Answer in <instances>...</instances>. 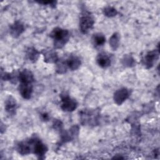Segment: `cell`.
I'll return each mask as SVG.
<instances>
[{"label":"cell","instance_id":"7","mask_svg":"<svg viewBox=\"0 0 160 160\" xmlns=\"http://www.w3.org/2000/svg\"><path fill=\"white\" fill-rule=\"evenodd\" d=\"M97 62L99 66L106 68L110 66L111 59L108 55L106 53L102 52L99 54L97 57Z\"/></svg>","mask_w":160,"mask_h":160},{"label":"cell","instance_id":"1","mask_svg":"<svg viewBox=\"0 0 160 160\" xmlns=\"http://www.w3.org/2000/svg\"><path fill=\"white\" fill-rule=\"evenodd\" d=\"M50 35L54 40V45L56 48L63 47L69 39V32L60 28H54Z\"/></svg>","mask_w":160,"mask_h":160},{"label":"cell","instance_id":"4","mask_svg":"<svg viewBox=\"0 0 160 160\" xmlns=\"http://www.w3.org/2000/svg\"><path fill=\"white\" fill-rule=\"evenodd\" d=\"M19 93L24 99H29L32 92V86L31 83H21L19 86Z\"/></svg>","mask_w":160,"mask_h":160},{"label":"cell","instance_id":"12","mask_svg":"<svg viewBox=\"0 0 160 160\" xmlns=\"http://www.w3.org/2000/svg\"><path fill=\"white\" fill-rule=\"evenodd\" d=\"M37 52H38L36 51V49L30 48L28 56H29V58L30 59H34H34H36V55H38Z\"/></svg>","mask_w":160,"mask_h":160},{"label":"cell","instance_id":"6","mask_svg":"<svg viewBox=\"0 0 160 160\" xmlns=\"http://www.w3.org/2000/svg\"><path fill=\"white\" fill-rule=\"evenodd\" d=\"M158 56H159L158 51H153L149 52L146 54V56H145L143 60L144 61V64H145L146 66H148L149 67H151L154 61H156V60L158 58Z\"/></svg>","mask_w":160,"mask_h":160},{"label":"cell","instance_id":"8","mask_svg":"<svg viewBox=\"0 0 160 160\" xmlns=\"http://www.w3.org/2000/svg\"><path fill=\"white\" fill-rule=\"evenodd\" d=\"M65 64L71 70H75L78 68L81 64L79 59L76 56H71L65 62Z\"/></svg>","mask_w":160,"mask_h":160},{"label":"cell","instance_id":"11","mask_svg":"<svg viewBox=\"0 0 160 160\" xmlns=\"http://www.w3.org/2000/svg\"><path fill=\"white\" fill-rule=\"evenodd\" d=\"M16 101H14V99H13L12 97H9L6 104V111L10 114H14L16 110Z\"/></svg>","mask_w":160,"mask_h":160},{"label":"cell","instance_id":"5","mask_svg":"<svg viewBox=\"0 0 160 160\" xmlns=\"http://www.w3.org/2000/svg\"><path fill=\"white\" fill-rule=\"evenodd\" d=\"M18 80L21 83H32L34 81V76L30 71L24 69L19 73Z\"/></svg>","mask_w":160,"mask_h":160},{"label":"cell","instance_id":"10","mask_svg":"<svg viewBox=\"0 0 160 160\" xmlns=\"http://www.w3.org/2000/svg\"><path fill=\"white\" fill-rule=\"evenodd\" d=\"M92 40L95 46H101L106 42V38L101 33H96L93 35Z\"/></svg>","mask_w":160,"mask_h":160},{"label":"cell","instance_id":"9","mask_svg":"<svg viewBox=\"0 0 160 160\" xmlns=\"http://www.w3.org/2000/svg\"><path fill=\"white\" fill-rule=\"evenodd\" d=\"M128 97V92L126 89H119L114 94V101L118 104H121Z\"/></svg>","mask_w":160,"mask_h":160},{"label":"cell","instance_id":"2","mask_svg":"<svg viewBox=\"0 0 160 160\" xmlns=\"http://www.w3.org/2000/svg\"><path fill=\"white\" fill-rule=\"evenodd\" d=\"M94 24V20L90 16L89 13H85L80 18V28L83 33H86L89 29H91Z\"/></svg>","mask_w":160,"mask_h":160},{"label":"cell","instance_id":"3","mask_svg":"<svg viewBox=\"0 0 160 160\" xmlns=\"http://www.w3.org/2000/svg\"><path fill=\"white\" fill-rule=\"evenodd\" d=\"M62 109L64 111H72L74 109H76L77 106V104L76 101L74 99H72L68 96H64V97H62Z\"/></svg>","mask_w":160,"mask_h":160}]
</instances>
